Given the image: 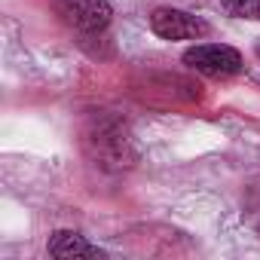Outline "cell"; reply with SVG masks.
I'll return each mask as SVG.
<instances>
[{
    "label": "cell",
    "instance_id": "cell-3",
    "mask_svg": "<svg viewBox=\"0 0 260 260\" xmlns=\"http://www.w3.org/2000/svg\"><path fill=\"white\" fill-rule=\"evenodd\" d=\"M150 28L162 40H196V37L208 34V25L199 16H193L187 10H175V7L153 10L150 13Z\"/></svg>",
    "mask_w": 260,
    "mask_h": 260
},
{
    "label": "cell",
    "instance_id": "cell-2",
    "mask_svg": "<svg viewBox=\"0 0 260 260\" xmlns=\"http://www.w3.org/2000/svg\"><path fill=\"white\" fill-rule=\"evenodd\" d=\"M52 4L55 13L80 34H101L113 19L107 0H52Z\"/></svg>",
    "mask_w": 260,
    "mask_h": 260
},
{
    "label": "cell",
    "instance_id": "cell-1",
    "mask_svg": "<svg viewBox=\"0 0 260 260\" xmlns=\"http://www.w3.org/2000/svg\"><path fill=\"white\" fill-rule=\"evenodd\" d=\"M184 64L205 77H233L245 68L242 52L226 43H199L184 52Z\"/></svg>",
    "mask_w": 260,
    "mask_h": 260
},
{
    "label": "cell",
    "instance_id": "cell-7",
    "mask_svg": "<svg viewBox=\"0 0 260 260\" xmlns=\"http://www.w3.org/2000/svg\"><path fill=\"white\" fill-rule=\"evenodd\" d=\"M257 55H260V46H257Z\"/></svg>",
    "mask_w": 260,
    "mask_h": 260
},
{
    "label": "cell",
    "instance_id": "cell-5",
    "mask_svg": "<svg viewBox=\"0 0 260 260\" xmlns=\"http://www.w3.org/2000/svg\"><path fill=\"white\" fill-rule=\"evenodd\" d=\"M46 251H49V257H58V260H71V257H107L104 248L92 245L86 236H80V233H74V230H58V233H52Z\"/></svg>",
    "mask_w": 260,
    "mask_h": 260
},
{
    "label": "cell",
    "instance_id": "cell-6",
    "mask_svg": "<svg viewBox=\"0 0 260 260\" xmlns=\"http://www.w3.org/2000/svg\"><path fill=\"white\" fill-rule=\"evenodd\" d=\"M220 7L236 19H257L260 22V0H220Z\"/></svg>",
    "mask_w": 260,
    "mask_h": 260
},
{
    "label": "cell",
    "instance_id": "cell-4",
    "mask_svg": "<svg viewBox=\"0 0 260 260\" xmlns=\"http://www.w3.org/2000/svg\"><path fill=\"white\" fill-rule=\"evenodd\" d=\"M95 144V159H101V166H128V159H135V153L128 150V135L119 125H98L95 135L89 138Z\"/></svg>",
    "mask_w": 260,
    "mask_h": 260
}]
</instances>
